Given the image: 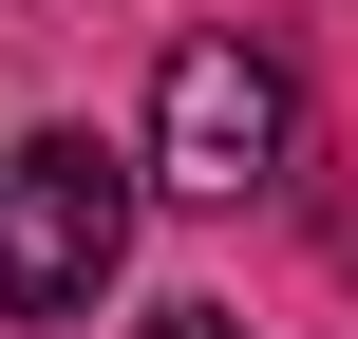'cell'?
I'll return each mask as SVG.
<instances>
[{
  "label": "cell",
  "instance_id": "6da1fadb",
  "mask_svg": "<svg viewBox=\"0 0 358 339\" xmlns=\"http://www.w3.org/2000/svg\"><path fill=\"white\" fill-rule=\"evenodd\" d=\"M113 264H132V170L94 132H19L0 151V321H94Z\"/></svg>",
  "mask_w": 358,
  "mask_h": 339
},
{
  "label": "cell",
  "instance_id": "7a4b0ae2",
  "mask_svg": "<svg viewBox=\"0 0 358 339\" xmlns=\"http://www.w3.org/2000/svg\"><path fill=\"white\" fill-rule=\"evenodd\" d=\"M283 170H302V75H283L264 38H189L170 94H151V189H189V208H264Z\"/></svg>",
  "mask_w": 358,
  "mask_h": 339
},
{
  "label": "cell",
  "instance_id": "3957f363",
  "mask_svg": "<svg viewBox=\"0 0 358 339\" xmlns=\"http://www.w3.org/2000/svg\"><path fill=\"white\" fill-rule=\"evenodd\" d=\"M151 339H245V321H227V302H170V321H151Z\"/></svg>",
  "mask_w": 358,
  "mask_h": 339
}]
</instances>
